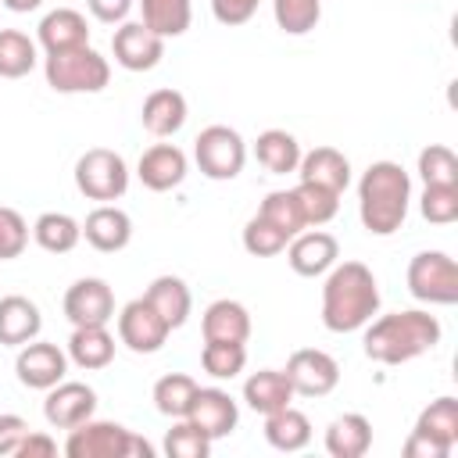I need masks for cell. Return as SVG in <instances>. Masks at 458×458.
<instances>
[{"mask_svg":"<svg viewBox=\"0 0 458 458\" xmlns=\"http://www.w3.org/2000/svg\"><path fill=\"white\" fill-rule=\"evenodd\" d=\"M379 311V283L369 265L344 261L333 265L322 283V326L329 333H354Z\"/></svg>","mask_w":458,"mask_h":458,"instance_id":"6da1fadb","label":"cell"},{"mask_svg":"<svg viewBox=\"0 0 458 458\" xmlns=\"http://www.w3.org/2000/svg\"><path fill=\"white\" fill-rule=\"evenodd\" d=\"M440 322L437 315L429 311H390V315H379L365 326V336H361V347H365V358L379 361V365H404L426 351H433L440 344Z\"/></svg>","mask_w":458,"mask_h":458,"instance_id":"7a4b0ae2","label":"cell"},{"mask_svg":"<svg viewBox=\"0 0 458 458\" xmlns=\"http://www.w3.org/2000/svg\"><path fill=\"white\" fill-rule=\"evenodd\" d=\"M411 204V175L397 161H372L358 182V215L372 236H390L404 225Z\"/></svg>","mask_w":458,"mask_h":458,"instance_id":"3957f363","label":"cell"},{"mask_svg":"<svg viewBox=\"0 0 458 458\" xmlns=\"http://www.w3.org/2000/svg\"><path fill=\"white\" fill-rule=\"evenodd\" d=\"M64 454L68 458H150L154 447L132 429H125L122 422L86 419L68 429Z\"/></svg>","mask_w":458,"mask_h":458,"instance_id":"277c9868","label":"cell"},{"mask_svg":"<svg viewBox=\"0 0 458 458\" xmlns=\"http://www.w3.org/2000/svg\"><path fill=\"white\" fill-rule=\"evenodd\" d=\"M43 75H47V86L54 93H100L111 82V64H107V57H100L86 43L75 50L47 54Z\"/></svg>","mask_w":458,"mask_h":458,"instance_id":"5b68a950","label":"cell"},{"mask_svg":"<svg viewBox=\"0 0 458 458\" xmlns=\"http://www.w3.org/2000/svg\"><path fill=\"white\" fill-rule=\"evenodd\" d=\"M454 444H458V401L437 397L419 411L415 429L404 440V454L408 458H447Z\"/></svg>","mask_w":458,"mask_h":458,"instance_id":"8992f818","label":"cell"},{"mask_svg":"<svg viewBox=\"0 0 458 458\" xmlns=\"http://www.w3.org/2000/svg\"><path fill=\"white\" fill-rule=\"evenodd\" d=\"M75 186L86 200H100L111 204L118 197H125L129 190V168L125 157L107 150V147H93L75 161Z\"/></svg>","mask_w":458,"mask_h":458,"instance_id":"52a82bcc","label":"cell"},{"mask_svg":"<svg viewBox=\"0 0 458 458\" xmlns=\"http://www.w3.org/2000/svg\"><path fill=\"white\" fill-rule=\"evenodd\" d=\"M193 161L197 168L215 179V182H225V179H236L243 172V161H247V143L236 129L229 125H208L200 129V136L193 140Z\"/></svg>","mask_w":458,"mask_h":458,"instance_id":"ba28073f","label":"cell"},{"mask_svg":"<svg viewBox=\"0 0 458 458\" xmlns=\"http://www.w3.org/2000/svg\"><path fill=\"white\" fill-rule=\"evenodd\" d=\"M408 290L422 304H454L458 301V268L444 250H419L408 261Z\"/></svg>","mask_w":458,"mask_h":458,"instance_id":"9c48e42d","label":"cell"},{"mask_svg":"<svg viewBox=\"0 0 458 458\" xmlns=\"http://www.w3.org/2000/svg\"><path fill=\"white\" fill-rule=\"evenodd\" d=\"M168 322L154 311V304L147 297L129 301L118 311V340L132 351V354H157L168 340Z\"/></svg>","mask_w":458,"mask_h":458,"instance_id":"30bf717a","label":"cell"},{"mask_svg":"<svg viewBox=\"0 0 458 458\" xmlns=\"http://www.w3.org/2000/svg\"><path fill=\"white\" fill-rule=\"evenodd\" d=\"M283 372H286L293 394H301V397H326V394H333L336 383H340V365H336V358L326 354V351H318V347H301V351H293Z\"/></svg>","mask_w":458,"mask_h":458,"instance_id":"8fae6325","label":"cell"},{"mask_svg":"<svg viewBox=\"0 0 458 458\" xmlns=\"http://www.w3.org/2000/svg\"><path fill=\"white\" fill-rule=\"evenodd\" d=\"M14 372H18V383L29 386V390H50L64 379L68 372V354L50 344V340H29L18 347V358H14Z\"/></svg>","mask_w":458,"mask_h":458,"instance_id":"7c38bea8","label":"cell"},{"mask_svg":"<svg viewBox=\"0 0 458 458\" xmlns=\"http://www.w3.org/2000/svg\"><path fill=\"white\" fill-rule=\"evenodd\" d=\"M111 50L125 72H150L165 57V39L150 32L143 21H122L111 36Z\"/></svg>","mask_w":458,"mask_h":458,"instance_id":"4fadbf2b","label":"cell"},{"mask_svg":"<svg viewBox=\"0 0 458 458\" xmlns=\"http://www.w3.org/2000/svg\"><path fill=\"white\" fill-rule=\"evenodd\" d=\"M64 315L72 326H107L114 318V290L97 276L75 279L64 293Z\"/></svg>","mask_w":458,"mask_h":458,"instance_id":"5bb4252c","label":"cell"},{"mask_svg":"<svg viewBox=\"0 0 458 458\" xmlns=\"http://www.w3.org/2000/svg\"><path fill=\"white\" fill-rule=\"evenodd\" d=\"M93 411H97V390L86 386V383L61 379L57 386L47 390L43 419H47L54 429H72V426L93 419Z\"/></svg>","mask_w":458,"mask_h":458,"instance_id":"9a60e30c","label":"cell"},{"mask_svg":"<svg viewBox=\"0 0 458 458\" xmlns=\"http://www.w3.org/2000/svg\"><path fill=\"white\" fill-rule=\"evenodd\" d=\"M186 419H190L197 429H204L211 440H222V437H229V433L236 429L240 408H236V401L229 397V390H222V386H197Z\"/></svg>","mask_w":458,"mask_h":458,"instance_id":"2e32d148","label":"cell"},{"mask_svg":"<svg viewBox=\"0 0 458 458\" xmlns=\"http://www.w3.org/2000/svg\"><path fill=\"white\" fill-rule=\"evenodd\" d=\"M340 258V243L333 233H322V229H311V233H297L290 243H286V261L297 276L304 279H315V276H326Z\"/></svg>","mask_w":458,"mask_h":458,"instance_id":"e0dca14e","label":"cell"},{"mask_svg":"<svg viewBox=\"0 0 458 458\" xmlns=\"http://www.w3.org/2000/svg\"><path fill=\"white\" fill-rule=\"evenodd\" d=\"M186 172H190V161H186V154L175 143H154V147H147L140 154V165H136L140 182L147 190H154V193L175 190L186 179Z\"/></svg>","mask_w":458,"mask_h":458,"instance_id":"ac0fdd59","label":"cell"},{"mask_svg":"<svg viewBox=\"0 0 458 458\" xmlns=\"http://www.w3.org/2000/svg\"><path fill=\"white\" fill-rule=\"evenodd\" d=\"M82 236H86V243L97 247L100 254H118V250H125L129 240H132V218H129L122 208H114V204H100V208H93V211L86 215Z\"/></svg>","mask_w":458,"mask_h":458,"instance_id":"d6986e66","label":"cell"},{"mask_svg":"<svg viewBox=\"0 0 458 458\" xmlns=\"http://www.w3.org/2000/svg\"><path fill=\"white\" fill-rule=\"evenodd\" d=\"M297 175H301V182L322 186L329 193H344L351 182V161L336 147H315V150L301 154Z\"/></svg>","mask_w":458,"mask_h":458,"instance_id":"ffe728a7","label":"cell"},{"mask_svg":"<svg viewBox=\"0 0 458 458\" xmlns=\"http://www.w3.org/2000/svg\"><path fill=\"white\" fill-rule=\"evenodd\" d=\"M89 43V25L86 14H79L75 7H57L50 14H43L39 21V47L47 54H61V50H75Z\"/></svg>","mask_w":458,"mask_h":458,"instance_id":"44dd1931","label":"cell"},{"mask_svg":"<svg viewBox=\"0 0 458 458\" xmlns=\"http://www.w3.org/2000/svg\"><path fill=\"white\" fill-rule=\"evenodd\" d=\"M186 114H190V107H186V97L179 93V89H154L147 100H143V107H140V122H143V129L150 132V136H175L182 125H186Z\"/></svg>","mask_w":458,"mask_h":458,"instance_id":"7402d4cb","label":"cell"},{"mask_svg":"<svg viewBox=\"0 0 458 458\" xmlns=\"http://www.w3.org/2000/svg\"><path fill=\"white\" fill-rule=\"evenodd\" d=\"M39 329H43V315L29 297H21V293L0 297V344L4 347H21V344L36 340Z\"/></svg>","mask_w":458,"mask_h":458,"instance_id":"603a6c76","label":"cell"},{"mask_svg":"<svg viewBox=\"0 0 458 458\" xmlns=\"http://www.w3.org/2000/svg\"><path fill=\"white\" fill-rule=\"evenodd\" d=\"M200 333L204 340H229V344H247L250 336V311L240 304V301H211L204 308V318H200Z\"/></svg>","mask_w":458,"mask_h":458,"instance_id":"cb8c5ba5","label":"cell"},{"mask_svg":"<svg viewBox=\"0 0 458 458\" xmlns=\"http://www.w3.org/2000/svg\"><path fill=\"white\" fill-rule=\"evenodd\" d=\"M372 447V422L361 411H344L326 429V451L333 458H361Z\"/></svg>","mask_w":458,"mask_h":458,"instance_id":"d4e9b609","label":"cell"},{"mask_svg":"<svg viewBox=\"0 0 458 458\" xmlns=\"http://www.w3.org/2000/svg\"><path fill=\"white\" fill-rule=\"evenodd\" d=\"M293 386L286 379V372L279 369H261V372H250L243 379V401L247 408H254L258 415H268V411H279L293 401Z\"/></svg>","mask_w":458,"mask_h":458,"instance_id":"484cf974","label":"cell"},{"mask_svg":"<svg viewBox=\"0 0 458 458\" xmlns=\"http://www.w3.org/2000/svg\"><path fill=\"white\" fill-rule=\"evenodd\" d=\"M68 361L86 372L107 369L114 361V336L107 333V326H75L68 336Z\"/></svg>","mask_w":458,"mask_h":458,"instance_id":"4316f807","label":"cell"},{"mask_svg":"<svg viewBox=\"0 0 458 458\" xmlns=\"http://www.w3.org/2000/svg\"><path fill=\"white\" fill-rule=\"evenodd\" d=\"M143 297H147V301L154 304V311L168 322V329L186 326L190 308H193V297H190V286H186L179 276H157V279L147 286Z\"/></svg>","mask_w":458,"mask_h":458,"instance_id":"83f0119b","label":"cell"},{"mask_svg":"<svg viewBox=\"0 0 458 458\" xmlns=\"http://www.w3.org/2000/svg\"><path fill=\"white\" fill-rule=\"evenodd\" d=\"M254 157L265 172L286 175V172H297V165H301V143L286 129H265L254 140Z\"/></svg>","mask_w":458,"mask_h":458,"instance_id":"f1b7e54d","label":"cell"},{"mask_svg":"<svg viewBox=\"0 0 458 458\" xmlns=\"http://www.w3.org/2000/svg\"><path fill=\"white\" fill-rule=\"evenodd\" d=\"M265 440L276 447V451H301L311 444V422L301 408L286 404L279 411H268L265 415Z\"/></svg>","mask_w":458,"mask_h":458,"instance_id":"f546056e","label":"cell"},{"mask_svg":"<svg viewBox=\"0 0 458 458\" xmlns=\"http://www.w3.org/2000/svg\"><path fill=\"white\" fill-rule=\"evenodd\" d=\"M143 7V25L150 32H157L161 39L168 36H182L193 21V0H140Z\"/></svg>","mask_w":458,"mask_h":458,"instance_id":"4dcf8cb0","label":"cell"},{"mask_svg":"<svg viewBox=\"0 0 458 458\" xmlns=\"http://www.w3.org/2000/svg\"><path fill=\"white\" fill-rule=\"evenodd\" d=\"M32 240L50 254H68L82 240V225L64 211H43L32 225Z\"/></svg>","mask_w":458,"mask_h":458,"instance_id":"1f68e13d","label":"cell"},{"mask_svg":"<svg viewBox=\"0 0 458 458\" xmlns=\"http://www.w3.org/2000/svg\"><path fill=\"white\" fill-rule=\"evenodd\" d=\"M193 394H197V379L186 376V372H168L154 383V408L165 415V419H186L190 404H193Z\"/></svg>","mask_w":458,"mask_h":458,"instance_id":"d6a6232c","label":"cell"},{"mask_svg":"<svg viewBox=\"0 0 458 458\" xmlns=\"http://www.w3.org/2000/svg\"><path fill=\"white\" fill-rule=\"evenodd\" d=\"M36 43L18 29H0V79H21L36 68Z\"/></svg>","mask_w":458,"mask_h":458,"instance_id":"836d02e7","label":"cell"},{"mask_svg":"<svg viewBox=\"0 0 458 458\" xmlns=\"http://www.w3.org/2000/svg\"><path fill=\"white\" fill-rule=\"evenodd\" d=\"M200 365L211 379H236L247 365V347L229 344V340H204L200 347Z\"/></svg>","mask_w":458,"mask_h":458,"instance_id":"e575fe53","label":"cell"},{"mask_svg":"<svg viewBox=\"0 0 458 458\" xmlns=\"http://www.w3.org/2000/svg\"><path fill=\"white\" fill-rule=\"evenodd\" d=\"M293 200L301 208V218L304 225H326L336 218L340 211V193H329L322 186H311V182H297L293 186Z\"/></svg>","mask_w":458,"mask_h":458,"instance_id":"d590c367","label":"cell"},{"mask_svg":"<svg viewBox=\"0 0 458 458\" xmlns=\"http://www.w3.org/2000/svg\"><path fill=\"white\" fill-rule=\"evenodd\" d=\"M419 175L426 186H458V157L444 143H429L419 150Z\"/></svg>","mask_w":458,"mask_h":458,"instance_id":"8d00e7d4","label":"cell"},{"mask_svg":"<svg viewBox=\"0 0 458 458\" xmlns=\"http://www.w3.org/2000/svg\"><path fill=\"white\" fill-rule=\"evenodd\" d=\"M272 14L286 36H304L318 25L322 0H272Z\"/></svg>","mask_w":458,"mask_h":458,"instance_id":"74e56055","label":"cell"},{"mask_svg":"<svg viewBox=\"0 0 458 458\" xmlns=\"http://www.w3.org/2000/svg\"><path fill=\"white\" fill-rule=\"evenodd\" d=\"M258 215L268 218L276 229H283L290 240H293L301 229H308L304 218H301V208H297V200H293V190H272V193L261 200Z\"/></svg>","mask_w":458,"mask_h":458,"instance_id":"f35d334b","label":"cell"},{"mask_svg":"<svg viewBox=\"0 0 458 458\" xmlns=\"http://www.w3.org/2000/svg\"><path fill=\"white\" fill-rule=\"evenodd\" d=\"M286 243H290V236H286L283 229H276V225H272L268 218H261V215H254V218L243 225V250L254 254V258H276V254L286 250Z\"/></svg>","mask_w":458,"mask_h":458,"instance_id":"ab89813d","label":"cell"},{"mask_svg":"<svg viewBox=\"0 0 458 458\" xmlns=\"http://www.w3.org/2000/svg\"><path fill=\"white\" fill-rule=\"evenodd\" d=\"M208 451H211V437L204 429H197L190 419H179L165 433V454L168 458H208Z\"/></svg>","mask_w":458,"mask_h":458,"instance_id":"60d3db41","label":"cell"},{"mask_svg":"<svg viewBox=\"0 0 458 458\" xmlns=\"http://www.w3.org/2000/svg\"><path fill=\"white\" fill-rule=\"evenodd\" d=\"M419 211L433 225H451L458 222V186H426Z\"/></svg>","mask_w":458,"mask_h":458,"instance_id":"b9f144b4","label":"cell"},{"mask_svg":"<svg viewBox=\"0 0 458 458\" xmlns=\"http://www.w3.org/2000/svg\"><path fill=\"white\" fill-rule=\"evenodd\" d=\"M29 243V225L14 208H0V261H11L25 250Z\"/></svg>","mask_w":458,"mask_h":458,"instance_id":"7bdbcfd3","label":"cell"},{"mask_svg":"<svg viewBox=\"0 0 458 458\" xmlns=\"http://www.w3.org/2000/svg\"><path fill=\"white\" fill-rule=\"evenodd\" d=\"M258 4L261 0H211V14H215V21L236 29V25H247L258 14Z\"/></svg>","mask_w":458,"mask_h":458,"instance_id":"ee69618b","label":"cell"},{"mask_svg":"<svg viewBox=\"0 0 458 458\" xmlns=\"http://www.w3.org/2000/svg\"><path fill=\"white\" fill-rule=\"evenodd\" d=\"M54 454H57L54 437L50 433H36V429H29L21 437V444L14 447V458H54Z\"/></svg>","mask_w":458,"mask_h":458,"instance_id":"f6af8a7d","label":"cell"},{"mask_svg":"<svg viewBox=\"0 0 458 458\" xmlns=\"http://www.w3.org/2000/svg\"><path fill=\"white\" fill-rule=\"evenodd\" d=\"M29 429H32V426H29L21 415L4 411V415H0V454H14V447L21 444V437H25Z\"/></svg>","mask_w":458,"mask_h":458,"instance_id":"bcb514c9","label":"cell"},{"mask_svg":"<svg viewBox=\"0 0 458 458\" xmlns=\"http://www.w3.org/2000/svg\"><path fill=\"white\" fill-rule=\"evenodd\" d=\"M86 7H89V14H93L97 21H104V25H122V21L129 18V11H132V0H86Z\"/></svg>","mask_w":458,"mask_h":458,"instance_id":"7dc6e473","label":"cell"},{"mask_svg":"<svg viewBox=\"0 0 458 458\" xmlns=\"http://www.w3.org/2000/svg\"><path fill=\"white\" fill-rule=\"evenodd\" d=\"M7 11H14V14H29V11H36V7H43V0H0Z\"/></svg>","mask_w":458,"mask_h":458,"instance_id":"c3c4849f","label":"cell"}]
</instances>
